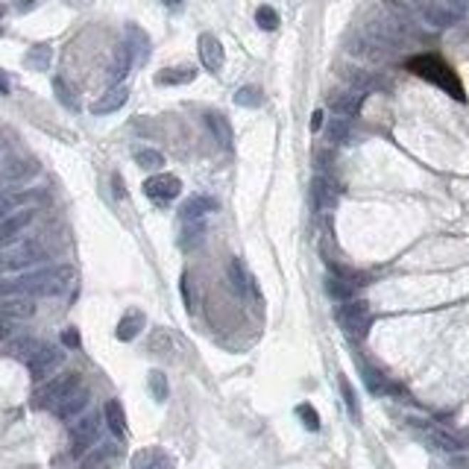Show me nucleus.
I'll return each mask as SVG.
<instances>
[{
  "label": "nucleus",
  "mask_w": 469,
  "mask_h": 469,
  "mask_svg": "<svg viewBox=\"0 0 469 469\" xmlns=\"http://www.w3.org/2000/svg\"><path fill=\"white\" fill-rule=\"evenodd\" d=\"M41 258H44L41 243H36V241H27V243L15 246L12 253L0 255V270H23V267H30V264H38Z\"/></svg>",
  "instance_id": "9d476101"
},
{
  "label": "nucleus",
  "mask_w": 469,
  "mask_h": 469,
  "mask_svg": "<svg viewBox=\"0 0 469 469\" xmlns=\"http://www.w3.org/2000/svg\"><path fill=\"white\" fill-rule=\"evenodd\" d=\"M132 469H174V458L159 446H150L132 455Z\"/></svg>",
  "instance_id": "4468645a"
},
{
  "label": "nucleus",
  "mask_w": 469,
  "mask_h": 469,
  "mask_svg": "<svg viewBox=\"0 0 469 469\" xmlns=\"http://www.w3.org/2000/svg\"><path fill=\"white\" fill-rule=\"evenodd\" d=\"M440 4H443V6H446L449 12H455L458 18H460V15L466 12V0H440Z\"/></svg>",
  "instance_id": "37998d69"
},
{
  "label": "nucleus",
  "mask_w": 469,
  "mask_h": 469,
  "mask_svg": "<svg viewBox=\"0 0 469 469\" xmlns=\"http://www.w3.org/2000/svg\"><path fill=\"white\" fill-rule=\"evenodd\" d=\"M332 109L337 112V117H352V115L361 109V94H355V91L337 94L334 100H332Z\"/></svg>",
  "instance_id": "7c9ffc66"
},
{
  "label": "nucleus",
  "mask_w": 469,
  "mask_h": 469,
  "mask_svg": "<svg viewBox=\"0 0 469 469\" xmlns=\"http://www.w3.org/2000/svg\"><path fill=\"white\" fill-rule=\"evenodd\" d=\"M53 91H56V97H59V103H65L68 109H77V97H73V91L68 88V83H65L62 77L53 80Z\"/></svg>",
  "instance_id": "79ce46f5"
},
{
  "label": "nucleus",
  "mask_w": 469,
  "mask_h": 469,
  "mask_svg": "<svg viewBox=\"0 0 469 469\" xmlns=\"http://www.w3.org/2000/svg\"><path fill=\"white\" fill-rule=\"evenodd\" d=\"M83 384V379H80V373H62V376H53V379H47L36 393H33V408H56L68 393H73Z\"/></svg>",
  "instance_id": "39448f33"
},
{
  "label": "nucleus",
  "mask_w": 469,
  "mask_h": 469,
  "mask_svg": "<svg viewBox=\"0 0 469 469\" xmlns=\"http://www.w3.org/2000/svg\"><path fill=\"white\" fill-rule=\"evenodd\" d=\"M112 185H115V196H120V200H123V196H127V194H123V182H120V176H115V179H112Z\"/></svg>",
  "instance_id": "de8ad7c7"
},
{
  "label": "nucleus",
  "mask_w": 469,
  "mask_h": 469,
  "mask_svg": "<svg viewBox=\"0 0 469 469\" xmlns=\"http://www.w3.org/2000/svg\"><path fill=\"white\" fill-rule=\"evenodd\" d=\"M62 343H65V347H80V334H77V329H65Z\"/></svg>",
  "instance_id": "a18cd8bd"
},
{
  "label": "nucleus",
  "mask_w": 469,
  "mask_h": 469,
  "mask_svg": "<svg viewBox=\"0 0 469 469\" xmlns=\"http://www.w3.org/2000/svg\"><path fill=\"white\" fill-rule=\"evenodd\" d=\"M196 53H200V62H203L206 70L217 73L220 68H223V59H226L223 44H220L211 33H203L200 38H196Z\"/></svg>",
  "instance_id": "9b49d317"
},
{
  "label": "nucleus",
  "mask_w": 469,
  "mask_h": 469,
  "mask_svg": "<svg viewBox=\"0 0 469 469\" xmlns=\"http://www.w3.org/2000/svg\"><path fill=\"white\" fill-rule=\"evenodd\" d=\"M130 38H127V47L132 51V59L135 62H147V56H150V38H147V33L141 27H135V23H130Z\"/></svg>",
  "instance_id": "5701e85b"
},
{
  "label": "nucleus",
  "mask_w": 469,
  "mask_h": 469,
  "mask_svg": "<svg viewBox=\"0 0 469 469\" xmlns=\"http://www.w3.org/2000/svg\"><path fill=\"white\" fill-rule=\"evenodd\" d=\"M411 4V9L423 18L428 27H434V30H446V27H452V23L458 21V15L455 12H449L446 6L440 4V0H408Z\"/></svg>",
  "instance_id": "6e6552de"
},
{
  "label": "nucleus",
  "mask_w": 469,
  "mask_h": 469,
  "mask_svg": "<svg viewBox=\"0 0 469 469\" xmlns=\"http://www.w3.org/2000/svg\"><path fill=\"white\" fill-rule=\"evenodd\" d=\"M150 349H153L156 355L174 358V352H176V340H174V334H170V332L156 329V332H153V337H150Z\"/></svg>",
  "instance_id": "2f4dec72"
},
{
  "label": "nucleus",
  "mask_w": 469,
  "mask_h": 469,
  "mask_svg": "<svg viewBox=\"0 0 469 469\" xmlns=\"http://www.w3.org/2000/svg\"><path fill=\"white\" fill-rule=\"evenodd\" d=\"M206 123H209L211 135L217 138V144L229 150V147H232V127H229L226 115H220V112H206Z\"/></svg>",
  "instance_id": "4be33fe9"
},
{
  "label": "nucleus",
  "mask_w": 469,
  "mask_h": 469,
  "mask_svg": "<svg viewBox=\"0 0 469 469\" xmlns=\"http://www.w3.org/2000/svg\"><path fill=\"white\" fill-rule=\"evenodd\" d=\"M296 416L302 419V426L308 428V431H320V413L308 405V402H302V405H296Z\"/></svg>",
  "instance_id": "ea45409f"
},
{
  "label": "nucleus",
  "mask_w": 469,
  "mask_h": 469,
  "mask_svg": "<svg viewBox=\"0 0 469 469\" xmlns=\"http://www.w3.org/2000/svg\"><path fill=\"white\" fill-rule=\"evenodd\" d=\"M144 326H147V317H144V311L130 308L127 314H123V317L117 320V329H115V334H117V340L130 343V340H135V337L144 332Z\"/></svg>",
  "instance_id": "2eb2a0df"
},
{
  "label": "nucleus",
  "mask_w": 469,
  "mask_h": 469,
  "mask_svg": "<svg viewBox=\"0 0 469 469\" xmlns=\"http://www.w3.org/2000/svg\"><path fill=\"white\" fill-rule=\"evenodd\" d=\"M103 416H106V426H109V431H112L117 440L127 437V413H123V405H120L117 399H109V402H106Z\"/></svg>",
  "instance_id": "412c9836"
},
{
  "label": "nucleus",
  "mask_w": 469,
  "mask_h": 469,
  "mask_svg": "<svg viewBox=\"0 0 469 469\" xmlns=\"http://www.w3.org/2000/svg\"><path fill=\"white\" fill-rule=\"evenodd\" d=\"M329 141L332 144H343V141H347L349 138V120L347 117H337V120H332V127H329Z\"/></svg>",
  "instance_id": "a19ab883"
},
{
  "label": "nucleus",
  "mask_w": 469,
  "mask_h": 469,
  "mask_svg": "<svg viewBox=\"0 0 469 469\" xmlns=\"http://www.w3.org/2000/svg\"><path fill=\"white\" fill-rule=\"evenodd\" d=\"M0 94H9V80H6L4 70H0Z\"/></svg>",
  "instance_id": "09e8293b"
},
{
  "label": "nucleus",
  "mask_w": 469,
  "mask_h": 469,
  "mask_svg": "<svg viewBox=\"0 0 469 469\" xmlns=\"http://www.w3.org/2000/svg\"><path fill=\"white\" fill-rule=\"evenodd\" d=\"M361 376H364V384H367V390L373 393V396H384V393H390V390H393V387H390V381L379 373V369H373V367L361 364Z\"/></svg>",
  "instance_id": "cd10ccee"
},
{
  "label": "nucleus",
  "mask_w": 469,
  "mask_h": 469,
  "mask_svg": "<svg viewBox=\"0 0 469 469\" xmlns=\"http://www.w3.org/2000/svg\"><path fill=\"white\" fill-rule=\"evenodd\" d=\"M206 238V217L203 220H182V232H179V246L185 253L196 250Z\"/></svg>",
  "instance_id": "aec40b11"
},
{
  "label": "nucleus",
  "mask_w": 469,
  "mask_h": 469,
  "mask_svg": "<svg viewBox=\"0 0 469 469\" xmlns=\"http://www.w3.org/2000/svg\"><path fill=\"white\" fill-rule=\"evenodd\" d=\"M15 209V200L12 196H6V194H0V220L4 217H9V211Z\"/></svg>",
  "instance_id": "c03bdc74"
},
{
  "label": "nucleus",
  "mask_w": 469,
  "mask_h": 469,
  "mask_svg": "<svg viewBox=\"0 0 469 469\" xmlns=\"http://www.w3.org/2000/svg\"><path fill=\"white\" fill-rule=\"evenodd\" d=\"M132 62H135V59H132V51H130L127 44H120L117 51H115V59H112V70H109V80H112L115 85H120V80H123V77H127V73H130Z\"/></svg>",
  "instance_id": "b1692460"
},
{
  "label": "nucleus",
  "mask_w": 469,
  "mask_h": 469,
  "mask_svg": "<svg viewBox=\"0 0 469 469\" xmlns=\"http://www.w3.org/2000/svg\"><path fill=\"white\" fill-rule=\"evenodd\" d=\"M347 51H349L355 59H364V62H381V59H387V51H384V47H379L373 38L364 36V33L347 38Z\"/></svg>",
  "instance_id": "f8f14e48"
},
{
  "label": "nucleus",
  "mask_w": 469,
  "mask_h": 469,
  "mask_svg": "<svg viewBox=\"0 0 469 469\" xmlns=\"http://www.w3.org/2000/svg\"><path fill=\"white\" fill-rule=\"evenodd\" d=\"M255 23H258V30H264V33H273V30H279V12L273 9V6H258V12H255Z\"/></svg>",
  "instance_id": "e433bc0d"
},
{
  "label": "nucleus",
  "mask_w": 469,
  "mask_h": 469,
  "mask_svg": "<svg viewBox=\"0 0 469 469\" xmlns=\"http://www.w3.org/2000/svg\"><path fill=\"white\" fill-rule=\"evenodd\" d=\"M62 361H65V352L59 349V347H51V343H41L38 347V352L27 361V367H30V376L36 379V381H47L51 379L56 369L62 367Z\"/></svg>",
  "instance_id": "0eeeda50"
},
{
  "label": "nucleus",
  "mask_w": 469,
  "mask_h": 469,
  "mask_svg": "<svg viewBox=\"0 0 469 469\" xmlns=\"http://www.w3.org/2000/svg\"><path fill=\"white\" fill-rule=\"evenodd\" d=\"M428 440L434 443L437 449H443V452H458L460 449V440L452 437V434H446V431H440V428H431L428 431Z\"/></svg>",
  "instance_id": "4c0bfd02"
},
{
  "label": "nucleus",
  "mask_w": 469,
  "mask_h": 469,
  "mask_svg": "<svg viewBox=\"0 0 469 469\" xmlns=\"http://www.w3.org/2000/svg\"><path fill=\"white\" fill-rule=\"evenodd\" d=\"M4 12H6V9H4V6H0V15H4Z\"/></svg>",
  "instance_id": "603ef678"
},
{
  "label": "nucleus",
  "mask_w": 469,
  "mask_h": 469,
  "mask_svg": "<svg viewBox=\"0 0 469 469\" xmlns=\"http://www.w3.org/2000/svg\"><path fill=\"white\" fill-rule=\"evenodd\" d=\"M51 59H53L51 44H33L23 62H27V68H33V70H47V68H51Z\"/></svg>",
  "instance_id": "c756f323"
},
{
  "label": "nucleus",
  "mask_w": 469,
  "mask_h": 469,
  "mask_svg": "<svg viewBox=\"0 0 469 469\" xmlns=\"http://www.w3.org/2000/svg\"><path fill=\"white\" fill-rule=\"evenodd\" d=\"M323 120H326V117H323V112L317 109V112L311 115V132H320V130H323Z\"/></svg>",
  "instance_id": "49530a36"
},
{
  "label": "nucleus",
  "mask_w": 469,
  "mask_h": 469,
  "mask_svg": "<svg viewBox=\"0 0 469 469\" xmlns=\"http://www.w3.org/2000/svg\"><path fill=\"white\" fill-rule=\"evenodd\" d=\"M311 191H314V206L317 209H329V206L337 203V188L326 176H317L314 185H311Z\"/></svg>",
  "instance_id": "a878e982"
},
{
  "label": "nucleus",
  "mask_w": 469,
  "mask_h": 469,
  "mask_svg": "<svg viewBox=\"0 0 469 469\" xmlns=\"http://www.w3.org/2000/svg\"><path fill=\"white\" fill-rule=\"evenodd\" d=\"M18 9H33V0H18Z\"/></svg>",
  "instance_id": "8fccbe9b"
},
{
  "label": "nucleus",
  "mask_w": 469,
  "mask_h": 469,
  "mask_svg": "<svg viewBox=\"0 0 469 469\" xmlns=\"http://www.w3.org/2000/svg\"><path fill=\"white\" fill-rule=\"evenodd\" d=\"M211 211H217V200H211V196H206V194H196V196H188V200L182 203L179 217L182 220H203Z\"/></svg>",
  "instance_id": "6ab92c4d"
},
{
  "label": "nucleus",
  "mask_w": 469,
  "mask_h": 469,
  "mask_svg": "<svg viewBox=\"0 0 469 469\" xmlns=\"http://www.w3.org/2000/svg\"><path fill=\"white\" fill-rule=\"evenodd\" d=\"M144 194L150 196V200L170 203V200H176V196L182 194V182L174 174H153L150 179L144 182Z\"/></svg>",
  "instance_id": "1a4fd4ad"
},
{
  "label": "nucleus",
  "mask_w": 469,
  "mask_h": 469,
  "mask_svg": "<svg viewBox=\"0 0 469 469\" xmlns=\"http://www.w3.org/2000/svg\"><path fill=\"white\" fill-rule=\"evenodd\" d=\"M337 384H340V393H343V402H347V411H349V416H352V419H361V411H358V399H355V390H352L349 379H347V376H340V379H337Z\"/></svg>",
  "instance_id": "58836bf2"
},
{
  "label": "nucleus",
  "mask_w": 469,
  "mask_h": 469,
  "mask_svg": "<svg viewBox=\"0 0 469 469\" xmlns=\"http://www.w3.org/2000/svg\"><path fill=\"white\" fill-rule=\"evenodd\" d=\"M115 455H117V446H115V443H103V446H97V449L85 452L80 469H103Z\"/></svg>",
  "instance_id": "393cba45"
},
{
  "label": "nucleus",
  "mask_w": 469,
  "mask_h": 469,
  "mask_svg": "<svg viewBox=\"0 0 469 469\" xmlns=\"http://www.w3.org/2000/svg\"><path fill=\"white\" fill-rule=\"evenodd\" d=\"M127 100H130V88H127V85H112V88L100 97V100L91 106V112H94V115H112V112H117V109L127 106Z\"/></svg>",
  "instance_id": "a211bd4d"
},
{
  "label": "nucleus",
  "mask_w": 469,
  "mask_h": 469,
  "mask_svg": "<svg viewBox=\"0 0 469 469\" xmlns=\"http://www.w3.org/2000/svg\"><path fill=\"white\" fill-rule=\"evenodd\" d=\"M194 77H196L194 68H164L156 73V83L159 85H188V83H194Z\"/></svg>",
  "instance_id": "bb28decb"
},
{
  "label": "nucleus",
  "mask_w": 469,
  "mask_h": 469,
  "mask_svg": "<svg viewBox=\"0 0 469 469\" xmlns=\"http://www.w3.org/2000/svg\"><path fill=\"white\" fill-rule=\"evenodd\" d=\"M97 437H100V416L97 413H85L83 419L70 426V455L83 458L88 449H94Z\"/></svg>",
  "instance_id": "423d86ee"
},
{
  "label": "nucleus",
  "mask_w": 469,
  "mask_h": 469,
  "mask_svg": "<svg viewBox=\"0 0 469 469\" xmlns=\"http://www.w3.org/2000/svg\"><path fill=\"white\" fill-rule=\"evenodd\" d=\"M73 279L70 267H44L15 279H0V300L6 296H59Z\"/></svg>",
  "instance_id": "f257e3e1"
},
{
  "label": "nucleus",
  "mask_w": 469,
  "mask_h": 469,
  "mask_svg": "<svg viewBox=\"0 0 469 469\" xmlns=\"http://www.w3.org/2000/svg\"><path fill=\"white\" fill-rule=\"evenodd\" d=\"M88 399H91V396H88V390L80 384L77 390L68 393V396L53 408V413H56L59 419H73V416H80V413L88 408Z\"/></svg>",
  "instance_id": "dca6fc26"
},
{
  "label": "nucleus",
  "mask_w": 469,
  "mask_h": 469,
  "mask_svg": "<svg viewBox=\"0 0 469 469\" xmlns=\"http://www.w3.org/2000/svg\"><path fill=\"white\" fill-rule=\"evenodd\" d=\"M38 347H41V340H36V337H18L12 347H9V352L15 358H21V361H30L38 352Z\"/></svg>",
  "instance_id": "c9c22d12"
},
{
  "label": "nucleus",
  "mask_w": 469,
  "mask_h": 469,
  "mask_svg": "<svg viewBox=\"0 0 469 469\" xmlns=\"http://www.w3.org/2000/svg\"><path fill=\"white\" fill-rule=\"evenodd\" d=\"M337 326L347 332L352 340L367 337L369 326H373V314H369V305L364 300H349V302H340L334 311Z\"/></svg>",
  "instance_id": "20e7f679"
},
{
  "label": "nucleus",
  "mask_w": 469,
  "mask_h": 469,
  "mask_svg": "<svg viewBox=\"0 0 469 469\" xmlns=\"http://www.w3.org/2000/svg\"><path fill=\"white\" fill-rule=\"evenodd\" d=\"M229 279H232V288H235L241 296H246V293L253 290V279H250V273H246V267H243L241 258H232V261H229Z\"/></svg>",
  "instance_id": "c85d7f7f"
},
{
  "label": "nucleus",
  "mask_w": 469,
  "mask_h": 469,
  "mask_svg": "<svg viewBox=\"0 0 469 469\" xmlns=\"http://www.w3.org/2000/svg\"><path fill=\"white\" fill-rule=\"evenodd\" d=\"M408 68L416 73V77H423V80L440 85L443 91H449L452 97H458V100H463V88H460V83H458V77H455V70H452L446 62H443L440 56H431V53L413 56V59L408 62Z\"/></svg>",
  "instance_id": "f03ea898"
},
{
  "label": "nucleus",
  "mask_w": 469,
  "mask_h": 469,
  "mask_svg": "<svg viewBox=\"0 0 469 469\" xmlns=\"http://www.w3.org/2000/svg\"><path fill=\"white\" fill-rule=\"evenodd\" d=\"M364 36H369L379 47H384L387 53H393V51H402V47L411 41V36H408V30L402 27V23L393 18L387 9L384 12H379V15H373L367 21V27H364Z\"/></svg>",
  "instance_id": "7ed1b4c3"
},
{
  "label": "nucleus",
  "mask_w": 469,
  "mask_h": 469,
  "mask_svg": "<svg viewBox=\"0 0 469 469\" xmlns=\"http://www.w3.org/2000/svg\"><path fill=\"white\" fill-rule=\"evenodd\" d=\"M30 223H33V211H18V214H9V217L0 220V250H4V246H12Z\"/></svg>",
  "instance_id": "ddd939ff"
},
{
  "label": "nucleus",
  "mask_w": 469,
  "mask_h": 469,
  "mask_svg": "<svg viewBox=\"0 0 469 469\" xmlns=\"http://www.w3.org/2000/svg\"><path fill=\"white\" fill-rule=\"evenodd\" d=\"M147 387H150V393H153V399H156V402H164V399H167V393H170V387H167V376L162 373V369H150V376H147Z\"/></svg>",
  "instance_id": "f704fd0d"
},
{
  "label": "nucleus",
  "mask_w": 469,
  "mask_h": 469,
  "mask_svg": "<svg viewBox=\"0 0 469 469\" xmlns=\"http://www.w3.org/2000/svg\"><path fill=\"white\" fill-rule=\"evenodd\" d=\"M164 4H167V6H174V9H176V6H179V4H182V0H164Z\"/></svg>",
  "instance_id": "3c124183"
},
{
  "label": "nucleus",
  "mask_w": 469,
  "mask_h": 469,
  "mask_svg": "<svg viewBox=\"0 0 469 469\" xmlns=\"http://www.w3.org/2000/svg\"><path fill=\"white\" fill-rule=\"evenodd\" d=\"M36 314V302L30 300V296H6L4 302H0V317L12 320V323H18V320H30Z\"/></svg>",
  "instance_id": "f3484780"
},
{
  "label": "nucleus",
  "mask_w": 469,
  "mask_h": 469,
  "mask_svg": "<svg viewBox=\"0 0 469 469\" xmlns=\"http://www.w3.org/2000/svg\"><path fill=\"white\" fill-rule=\"evenodd\" d=\"M135 164L141 170H162L164 167V156L156 150V147H141L135 153Z\"/></svg>",
  "instance_id": "473e14b6"
},
{
  "label": "nucleus",
  "mask_w": 469,
  "mask_h": 469,
  "mask_svg": "<svg viewBox=\"0 0 469 469\" xmlns=\"http://www.w3.org/2000/svg\"><path fill=\"white\" fill-rule=\"evenodd\" d=\"M235 103L243 106V109H258V106L264 103V94H261L258 85H243V88H238V94H235Z\"/></svg>",
  "instance_id": "72a5a7b5"
}]
</instances>
